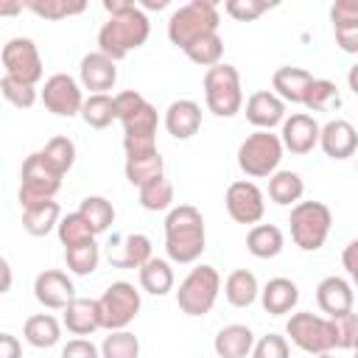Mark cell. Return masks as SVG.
Wrapping results in <instances>:
<instances>
[{
  "instance_id": "obj_50",
  "label": "cell",
  "mask_w": 358,
  "mask_h": 358,
  "mask_svg": "<svg viewBox=\"0 0 358 358\" xmlns=\"http://www.w3.org/2000/svg\"><path fill=\"white\" fill-rule=\"evenodd\" d=\"M143 103H145V98H143V92H137V90H123V92H117V95H115L117 120H123L126 115H131V112L140 109Z\"/></svg>"
},
{
  "instance_id": "obj_32",
  "label": "cell",
  "mask_w": 358,
  "mask_h": 358,
  "mask_svg": "<svg viewBox=\"0 0 358 358\" xmlns=\"http://www.w3.org/2000/svg\"><path fill=\"white\" fill-rule=\"evenodd\" d=\"M123 171H126V179L140 190L143 185H148V182H154V179H159V176H165V159L159 157V151L143 154V157H126Z\"/></svg>"
},
{
  "instance_id": "obj_47",
  "label": "cell",
  "mask_w": 358,
  "mask_h": 358,
  "mask_svg": "<svg viewBox=\"0 0 358 358\" xmlns=\"http://www.w3.org/2000/svg\"><path fill=\"white\" fill-rule=\"evenodd\" d=\"M224 11L238 22H252V20H257L260 14L268 11V3L266 0H227Z\"/></svg>"
},
{
  "instance_id": "obj_29",
  "label": "cell",
  "mask_w": 358,
  "mask_h": 358,
  "mask_svg": "<svg viewBox=\"0 0 358 358\" xmlns=\"http://www.w3.org/2000/svg\"><path fill=\"white\" fill-rule=\"evenodd\" d=\"M224 296H227V302L232 308H249V305H255V299L260 296L257 277L249 268H235L224 280Z\"/></svg>"
},
{
  "instance_id": "obj_7",
  "label": "cell",
  "mask_w": 358,
  "mask_h": 358,
  "mask_svg": "<svg viewBox=\"0 0 358 358\" xmlns=\"http://www.w3.org/2000/svg\"><path fill=\"white\" fill-rule=\"evenodd\" d=\"M218 291H221V274L213 266L201 263V266L190 268V274L179 282L176 305L187 316H204V313L213 310V305L218 299Z\"/></svg>"
},
{
  "instance_id": "obj_27",
  "label": "cell",
  "mask_w": 358,
  "mask_h": 358,
  "mask_svg": "<svg viewBox=\"0 0 358 358\" xmlns=\"http://www.w3.org/2000/svg\"><path fill=\"white\" fill-rule=\"evenodd\" d=\"M22 336H25V341H28L31 347L48 350V347H56V344H59V338H62V324H59V319L50 316V313H34V316L25 319Z\"/></svg>"
},
{
  "instance_id": "obj_21",
  "label": "cell",
  "mask_w": 358,
  "mask_h": 358,
  "mask_svg": "<svg viewBox=\"0 0 358 358\" xmlns=\"http://www.w3.org/2000/svg\"><path fill=\"white\" fill-rule=\"evenodd\" d=\"M352 302H355V291L352 285L344 280V277H324L319 285H316V305L319 310L333 319V316H341V313H350L352 310Z\"/></svg>"
},
{
  "instance_id": "obj_10",
  "label": "cell",
  "mask_w": 358,
  "mask_h": 358,
  "mask_svg": "<svg viewBox=\"0 0 358 358\" xmlns=\"http://www.w3.org/2000/svg\"><path fill=\"white\" fill-rule=\"evenodd\" d=\"M98 308L103 330H126L140 313V291L131 282L117 280L98 296Z\"/></svg>"
},
{
  "instance_id": "obj_31",
  "label": "cell",
  "mask_w": 358,
  "mask_h": 358,
  "mask_svg": "<svg viewBox=\"0 0 358 358\" xmlns=\"http://www.w3.org/2000/svg\"><path fill=\"white\" fill-rule=\"evenodd\" d=\"M137 274H140V288L151 296H165L168 291H173V268L162 257H151Z\"/></svg>"
},
{
  "instance_id": "obj_60",
  "label": "cell",
  "mask_w": 358,
  "mask_h": 358,
  "mask_svg": "<svg viewBox=\"0 0 358 358\" xmlns=\"http://www.w3.org/2000/svg\"><path fill=\"white\" fill-rule=\"evenodd\" d=\"M355 358H358V350H355Z\"/></svg>"
},
{
  "instance_id": "obj_34",
  "label": "cell",
  "mask_w": 358,
  "mask_h": 358,
  "mask_svg": "<svg viewBox=\"0 0 358 358\" xmlns=\"http://www.w3.org/2000/svg\"><path fill=\"white\" fill-rule=\"evenodd\" d=\"M81 120H84L90 129H106L112 120H117L115 95H109V92L87 95V98H84V106H81Z\"/></svg>"
},
{
  "instance_id": "obj_16",
  "label": "cell",
  "mask_w": 358,
  "mask_h": 358,
  "mask_svg": "<svg viewBox=\"0 0 358 358\" xmlns=\"http://www.w3.org/2000/svg\"><path fill=\"white\" fill-rule=\"evenodd\" d=\"M319 134H322V126L308 112H294L291 117L282 120V129H280L282 148L291 154H299V157L310 154L319 145Z\"/></svg>"
},
{
  "instance_id": "obj_25",
  "label": "cell",
  "mask_w": 358,
  "mask_h": 358,
  "mask_svg": "<svg viewBox=\"0 0 358 358\" xmlns=\"http://www.w3.org/2000/svg\"><path fill=\"white\" fill-rule=\"evenodd\" d=\"M255 333L246 324H227L215 333L213 350L218 358H246L255 350Z\"/></svg>"
},
{
  "instance_id": "obj_1",
  "label": "cell",
  "mask_w": 358,
  "mask_h": 358,
  "mask_svg": "<svg viewBox=\"0 0 358 358\" xmlns=\"http://www.w3.org/2000/svg\"><path fill=\"white\" fill-rule=\"evenodd\" d=\"M204 215L193 204H179L165 215V252L173 263H196L204 252Z\"/></svg>"
},
{
  "instance_id": "obj_39",
  "label": "cell",
  "mask_w": 358,
  "mask_h": 358,
  "mask_svg": "<svg viewBox=\"0 0 358 358\" xmlns=\"http://www.w3.org/2000/svg\"><path fill=\"white\" fill-rule=\"evenodd\" d=\"M185 56H187L193 64L210 70V67L221 64V56H224V39H221L218 34L201 36V39H196L190 48H185Z\"/></svg>"
},
{
  "instance_id": "obj_41",
  "label": "cell",
  "mask_w": 358,
  "mask_h": 358,
  "mask_svg": "<svg viewBox=\"0 0 358 358\" xmlns=\"http://www.w3.org/2000/svg\"><path fill=\"white\" fill-rule=\"evenodd\" d=\"M56 232H59V241H62V246H64V249H67V246H78V243L92 241V238H95L92 227L87 224V218H84L78 210H76V213L62 215V221H59Z\"/></svg>"
},
{
  "instance_id": "obj_2",
  "label": "cell",
  "mask_w": 358,
  "mask_h": 358,
  "mask_svg": "<svg viewBox=\"0 0 358 358\" xmlns=\"http://www.w3.org/2000/svg\"><path fill=\"white\" fill-rule=\"evenodd\" d=\"M148 34H151L148 14L137 3H131L126 11L109 17L101 25V31H98V50L103 56H109L112 62H120L131 50L143 48L145 39H148Z\"/></svg>"
},
{
  "instance_id": "obj_56",
  "label": "cell",
  "mask_w": 358,
  "mask_h": 358,
  "mask_svg": "<svg viewBox=\"0 0 358 358\" xmlns=\"http://www.w3.org/2000/svg\"><path fill=\"white\" fill-rule=\"evenodd\" d=\"M165 6H168V0H143V3H140V8H151V11H154V8L159 11V8H165Z\"/></svg>"
},
{
  "instance_id": "obj_49",
  "label": "cell",
  "mask_w": 358,
  "mask_h": 358,
  "mask_svg": "<svg viewBox=\"0 0 358 358\" xmlns=\"http://www.w3.org/2000/svg\"><path fill=\"white\" fill-rule=\"evenodd\" d=\"M62 358H101V350L90 338H70L62 347Z\"/></svg>"
},
{
  "instance_id": "obj_44",
  "label": "cell",
  "mask_w": 358,
  "mask_h": 358,
  "mask_svg": "<svg viewBox=\"0 0 358 358\" xmlns=\"http://www.w3.org/2000/svg\"><path fill=\"white\" fill-rule=\"evenodd\" d=\"M0 92H3V98H6L11 106H17V109H28V106H34V101H36V87H34V84H25V81H20V78H11V76H3V78H0Z\"/></svg>"
},
{
  "instance_id": "obj_24",
  "label": "cell",
  "mask_w": 358,
  "mask_h": 358,
  "mask_svg": "<svg viewBox=\"0 0 358 358\" xmlns=\"http://www.w3.org/2000/svg\"><path fill=\"white\" fill-rule=\"evenodd\" d=\"M64 327L84 338L95 330H101V308H98V299H87V296H76L67 308H64Z\"/></svg>"
},
{
  "instance_id": "obj_9",
  "label": "cell",
  "mask_w": 358,
  "mask_h": 358,
  "mask_svg": "<svg viewBox=\"0 0 358 358\" xmlns=\"http://www.w3.org/2000/svg\"><path fill=\"white\" fill-rule=\"evenodd\" d=\"M285 333L299 350H305L310 355H324L336 347L333 322L327 316H319V313H310V310L291 313V319L285 322Z\"/></svg>"
},
{
  "instance_id": "obj_8",
  "label": "cell",
  "mask_w": 358,
  "mask_h": 358,
  "mask_svg": "<svg viewBox=\"0 0 358 358\" xmlns=\"http://www.w3.org/2000/svg\"><path fill=\"white\" fill-rule=\"evenodd\" d=\"M20 179L22 182H20L17 199H20V207L22 210H28V207H34L39 201L53 199L59 193V187H62V176L48 165V159L42 157V151H34V154L25 157L22 171H20Z\"/></svg>"
},
{
  "instance_id": "obj_26",
  "label": "cell",
  "mask_w": 358,
  "mask_h": 358,
  "mask_svg": "<svg viewBox=\"0 0 358 358\" xmlns=\"http://www.w3.org/2000/svg\"><path fill=\"white\" fill-rule=\"evenodd\" d=\"M313 81V76L305 70V67H277L274 76H271V92H277L285 103H302L305 98V90L308 84Z\"/></svg>"
},
{
  "instance_id": "obj_38",
  "label": "cell",
  "mask_w": 358,
  "mask_h": 358,
  "mask_svg": "<svg viewBox=\"0 0 358 358\" xmlns=\"http://www.w3.org/2000/svg\"><path fill=\"white\" fill-rule=\"evenodd\" d=\"M25 8L34 11L36 17L59 22V20H67V17L87 11V3L84 0H31V3H25Z\"/></svg>"
},
{
  "instance_id": "obj_15",
  "label": "cell",
  "mask_w": 358,
  "mask_h": 358,
  "mask_svg": "<svg viewBox=\"0 0 358 358\" xmlns=\"http://www.w3.org/2000/svg\"><path fill=\"white\" fill-rule=\"evenodd\" d=\"M34 296L48 310H64L76 299L73 280L59 268H45L34 280Z\"/></svg>"
},
{
  "instance_id": "obj_46",
  "label": "cell",
  "mask_w": 358,
  "mask_h": 358,
  "mask_svg": "<svg viewBox=\"0 0 358 358\" xmlns=\"http://www.w3.org/2000/svg\"><path fill=\"white\" fill-rule=\"evenodd\" d=\"M291 350H288V338L280 336V333H266L255 341V350H252V358H288Z\"/></svg>"
},
{
  "instance_id": "obj_45",
  "label": "cell",
  "mask_w": 358,
  "mask_h": 358,
  "mask_svg": "<svg viewBox=\"0 0 358 358\" xmlns=\"http://www.w3.org/2000/svg\"><path fill=\"white\" fill-rule=\"evenodd\" d=\"M333 336H336V347L338 350H355V341H358V313H341V316H333Z\"/></svg>"
},
{
  "instance_id": "obj_30",
  "label": "cell",
  "mask_w": 358,
  "mask_h": 358,
  "mask_svg": "<svg viewBox=\"0 0 358 358\" xmlns=\"http://www.w3.org/2000/svg\"><path fill=\"white\" fill-rule=\"evenodd\" d=\"M59 221H62V207H59V201H53V199L39 201V204L22 210V229H25L28 235H34V238L48 235L50 229L59 227Z\"/></svg>"
},
{
  "instance_id": "obj_57",
  "label": "cell",
  "mask_w": 358,
  "mask_h": 358,
  "mask_svg": "<svg viewBox=\"0 0 358 358\" xmlns=\"http://www.w3.org/2000/svg\"><path fill=\"white\" fill-rule=\"evenodd\" d=\"M22 8V3H3L0 6V14H17Z\"/></svg>"
},
{
  "instance_id": "obj_19",
  "label": "cell",
  "mask_w": 358,
  "mask_h": 358,
  "mask_svg": "<svg viewBox=\"0 0 358 358\" xmlns=\"http://www.w3.org/2000/svg\"><path fill=\"white\" fill-rule=\"evenodd\" d=\"M319 148L330 157V159H347L358 151V131L350 120L344 117H333L322 126L319 134Z\"/></svg>"
},
{
  "instance_id": "obj_4",
  "label": "cell",
  "mask_w": 358,
  "mask_h": 358,
  "mask_svg": "<svg viewBox=\"0 0 358 358\" xmlns=\"http://www.w3.org/2000/svg\"><path fill=\"white\" fill-rule=\"evenodd\" d=\"M204 101L215 117H235L243 106L241 73L235 64H215L204 73Z\"/></svg>"
},
{
  "instance_id": "obj_58",
  "label": "cell",
  "mask_w": 358,
  "mask_h": 358,
  "mask_svg": "<svg viewBox=\"0 0 358 358\" xmlns=\"http://www.w3.org/2000/svg\"><path fill=\"white\" fill-rule=\"evenodd\" d=\"M316 358H333V355H330V352H324V355H316Z\"/></svg>"
},
{
  "instance_id": "obj_51",
  "label": "cell",
  "mask_w": 358,
  "mask_h": 358,
  "mask_svg": "<svg viewBox=\"0 0 358 358\" xmlns=\"http://www.w3.org/2000/svg\"><path fill=\"white\" fill-rule=\"evenodd\" d=\"M333 34H336V45H338L344 53H355V56H358V22L336 25Z\"/></svg>"
},
{
  "instance_id": "obj_22",
  "label": "cell",
  "mask_w": 358,
  "mask_h": 358,
  "mask_svg": "<svg viewBox=\"0 0 358 358\" xmlns=\"http://www.w3.org/2000/svg\"><path fill=\"white\" fill-rule=\"evenodd\" d=\"M165 129L173 140H190L201 129V106L190 98H179L165 109Z\"/></svg>"
},
{
  "instance_id": "obj_6",
  "label": "cell",
  "mask_w": 358,
  "mask_h": 358,
  "mask_svg": "<svg viewBox=\"0 0 358 358\" xmlns=\"http://www.w3.org/2000/svg\"><path fill=\"white\" fill-rule=\"evenodd\" d=\"M291 238L302 252H316L324 246L330 227H333V213L324 201H299L291 207Z\"/></svg>"
},
{
  "instance_id": "obj_23",
  "label": "cell",
  "mask_w": 358,
  "mask_h": 358,
  "mask_svg": "<svg viewBox=\"0 0 358 358\" xmlns=\"http://www.w3.org/2000/svg\"><path fill=\"white\" fill-rule=\"evenodd\" d=\"M260 302H263L266 313H271V316L291 313L296 308V302H299V288L288 277H271L260 288Z\"/></svg>"
},
{
  "instance_id": "obj_48",
  "label": "cell",
  "mask_w": 358,
  "mask_h": 358,
  "mask_svg": "<svg viewBox=\"0 0 358 358\" xmlns=\"http://www.w3.org/2000/svg\"><path fill=\"white\" fill-rule=\"evenodd\" d=\"M330 22H333V28L358 22V0H336L330 6Z\"/></svg>"
},
{
  "instance_id": "obj_37",
  "label": "cell",
  "mask_w": 358,
  "mask_h": 358,
  "mask_svg": "<svg viewBox=\"0 0 358 358\" xmlns=\"http://www.w3.org/2000/svg\"><path fill=\"white\" fill-rule=\"evenodd\" d=\"M140 207L148 213H162V210H173V185L159 176L148 185L140 187Z\"/></svg>"
},
{
  "instance_id": "obj_42",
  "label": "cell",
  "mask_w": 358,
  "mask_h": 358,
  "mask_svg": "<svg viewBox=\"0 0 358 358\" xmlns=\"http://www.w3.org/2000/svg\"><path fill=\"white\" fill-rule=\"evenodd\" d=\"M101 358H140V338L129 330H112L101 344Z\"/></svg>"
},
{
  "instance_id": "obj_52",
  "label": "cell",
  "mask_w": 358,
  "mask_h": 358,
  "mask_svg": "<svg viewBox=\"0 0 358 358\" xmlns=\"http://www.w3.org/2000/svg\"><path fill=\"white\" fill-rule=\"evenodd\" d=\"M341 263H344V268H347L352 285L358 288V238H352V241L344 246V252H341Z\"/></svg>"
},
{
  "instance_id": "obj_35",
  "label": "cell",
  "mask_w": 358,
  "mask_h": 358,
  "mask_svg": "<svg viewBox=\"0 0 358 358\" xmlns=\"http://www.w3.org/2000/svg\"><path fill=\"white\" fill-rule=\"evenodd\" d=\"M78 213L87 218V224L92 227L95 235L106 232L112 224H115V207L109 199L103 196H84L81 204H78Z\"/></svg>"
},
{
  "instance_id": "obj_17",
  "label": "cell",
  "mask_w": 358,
  "mask_h": 358,
  "mask_svg": "<svg viewBox=\"0 0 358 358\" xmlns=\"http://www.w3.org/2000/svg\"><path fill=\"white\" fill-rule=\"evenodd\" d=\"M109 263L115 268H143L154 255H151V238L143 232H129V235H117L109 243Z\"/></svg>"
},
{
  "instance_id": "obj_5",
  "label": "cell",
  "mask_w": 358,
  "mask_h": 358,
  "mask_svg": "<svg viewBox=\"0 0 358 358\" xmlns=\"http://www.w3.org/2000/svg\"><path fill=\"white\" fill-rule=\"evenodd\" d=\"M282 140L274 131H263L255 129L241 145H238V168L252 176V179H263V176H274L282 159Z\"/></svg>"
},
{
  "instance_id": "obj_55",
  "label": "cell",
  "mask_w": 358,
  "mask_h": 358,
  "mask_svg": "<svg viewBox=\"0 0 358 358\" xmlns=\"http://www.w3.org/2000/svg\"><path fill=\"white\" fill-rule=\"evenodd\" d=\"M0 268H3V291H8L11 288V266H8V260H3Z\"/></svg>"
},
{
  "instance_id": "obj_12",
  "label": "cell",
  "mask_w": 358,
  "mask_h": 358,
  "mask_svg": "<svg viewBox=\"0 0 358 358\" xmlns=\"http://www.w3.org/2000/svg\"><path fill=\"white\" fill-rule=\"evenodd\" d=\"M0 59H3V67L6 73L3 76H11V78H20L25 84H34L42 81V56L36 50V42L28 39V36H14L3 45L0 50Z\"/></svg>"
},
{
  "instance_id": "obj_59",
  "label": "cell",
  "mask_w": 358,
  "mask_h": 358,
  "mask_svg": "<svg viewBox=\"0 0 358 358\" xmlns=\"http://www.w3.org/2000/svg\"><path fill=\"white\" fill-rule=\"evenodd\" d=\"M355 350H358V341H355Z\"/></svg>"
},
{
  "instance_id": "obj_54",
  "label": "cell",
  "mask_w": 358,
  "mask_h": 358,
  "mask_svg": "<svg viewBox=\"0 0 358 358\" xmlns=\"http://www.w3.org/2000/svg\"><path fill=\"white\" fill-rule=\"evenodd\" d=\"M347 87L358 95V62H355V64L350 67V73H347Z\"/></svg>"
},
{
  "instance_id": "obj_18",
  "label": "cell",
  "mask_w": 358,
  "mask_h": 358,
  "mask_svg": "<svg viewBox=\"0 0 358 358\" xmlns=\"http://www.w3.org/2000/svg\"><path fill=\"white\" fill-rule=\"evenodd\" d=\"M246 120L255 129L271 131L274 126H282L285 120V101L271 90H257L246 98Z\"/></svg>"
},
{
  "instance_id": "obj_14",
  "label": "cell",
  "mask_w": 358,
  "mask_h": 358,
  "mask_svg": "<svg viewBox=\"0 0 358 358\" xmlns=\"http://www.w3.org/2000/svg\"><path fill=\"white\" fill-rule=\"evenodd\" d=\"M224 204H227V213L232 221L238 224H257L266 213V201H263V190L249 182V179H238L227 187V196H224Z\"/></svg>"
},
{
  "instance_id": "obj_40",
  "label": "cell",
  "mask_w": 358,
  "mask_h": 358,
  "mask_svg": "<svg viewBox=\"0 0 358 358\" xmlns=\"http://www.w3.org/2000/svg\"><path fill=\"white\" fill-rule=\"evenodd\" d=\"M42 157L59 176H64L76 162V143L70 137H50L42 148Z\"/></svg>"
},
{
  "instance_id": "obj_3",
  "label": "cell",
  "mask_w": 358,
  "mask_h": 358,
  "mask_svg": "<svg viewBox=\"0 0 358 358\" xmlns=\"http://www.w3.org/2000/svg\"><path fill=\"white\" fill-rule=\"evenodd\" d=\"M221 17L213 0H193L187 6H179L171 17H168V39L176 48H190L196 39L218 34Z\"/></svg>"
},
{
  "instance_id": "obj_13",
  "label": "cell",
  "mask_w": 358,
  "mask_h": 358,
  "mask_svg": "<svg viewBox=\"0 0 358 358\" xmlns=\"http://www.w3.org/2000/svg\"><path fill=\"white\" fill-rule=\"evenodd\" d=\"M42 103H45V109L53 112L56 117L81 115V106H84L81 84H78L73 76H67V73H53L50 78H45Z\"/></svg>"
},
{
  "instance_id": "obj_11",
  "label": "cell",
  "mask_w": 358,
  "mask_h": 358,
  "mask_svg": "<svg viewBox=\"0 0 358 358\" xmlns=\"http://www.w3.org/2000/svg\"><path fill=\"white\" fill-rule=\"evenodd\" d=\"M120 123H123V151H126V157H143V154L157 151L159 115L148 101L140 109H134L131 115H126Z\"/></svg>"
},
{
  "instance_id": "obj_36",
  "label": "cell",
  "mask_w": 358,
  "mask_h": 358,
  "mask_svg": "<svg viewBox=\"0 0 358 358\" xmlns=\"http://www.w3.org/2000/svg\"><path fill=\"white\" fill-rule=\"evenodd\" d=\"M64 263H67V268H70L73 274L87 277V274H92V271L98 268V263H101V246L95 243V238H92V241H84V243H78V246H67V249H64Z\"/></svg>"
},
{
  "instance_id": "obj_43",
  "label": "cell",
  "mask_w": 358,
  "mask_h": 358,
  "mask_svg": "<svg viewBox=\"0 0 358 358\" xmlns=\"http://www.w3.org/2000/svg\"><path fill=\"white\" fill-rule=\"evenodd\" d=\"M333 103H338V87L330 78H313L305 90L302 106H308L310 112H324Z\"/></svg>"
},
{
  "instance_id": "obj_20",
  "label": "cell",
  "mask_w": 358,
  "mask_h": 358,
  "mask_svg": "<svg viewBox=\"0 0 358 358\" xmlns=\"http://www.w3.org/2000/svg\"><path fill=\"white\" fill-rule=\"evenodd\" d=\"M78 78H81V87L90 90V95H98V92H109L117 81V67L109 56H103L101 50H92L81 59L78 64Z\"/></svg>"
},
{
  "instance_id": "obj_33",
  "label": "cell",
  "mask_w": 358,
  "mask_h": 358,
  "mask_svg": "<svg viewBox=\"0 0 358 358\" xmlns=\"http://www.w3.org/2000/svg\"><path fill=\"white\" fill-rule=\"evenodd\" d=\"M305 193V182L296 171H277L274 176H268V199L280 207L288 204H299Z\"/></svg>"
},
{
  "instance_id": "obj_28",
  "label": "cell",
  "mask_w": 358,
  "mask_h": 358,
  "mask_svg": "<svg viewBox=\"0 0 358 358\" xmlns=\"http://www.w3.org/2000/svg\"><path fill=\"white\" fill-rule=\"evenodd\" d=\"M285 246V238H282V229L274 227V224H255L249 232H246V249L249 255L260 257V260H268V257H277Z\"/></svg>"
},
{
  "instance_id": "obj_53",
  "label": "cell",
  "mask_w": 358,
  "mask_h": 358,
  "mask_svg": "<svg viewBox=\"0 0 358 358\" xmlns=\"http://www.w3.org/2000/svg\"><path fill=\"white\" fill-rule=\"evenodd\" d=\"M0 358H22V344L11 333H0Z\"/></svg>"
}]
</instances>
